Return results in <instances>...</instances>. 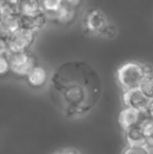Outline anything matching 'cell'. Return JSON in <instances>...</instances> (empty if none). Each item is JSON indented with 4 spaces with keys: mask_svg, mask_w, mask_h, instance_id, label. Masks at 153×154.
I'll use <instances>...</instances> for the list:
<instances>
[{
    "mask_svg": "<svg viewBox=\"0 0 153 154\" xmlns=\"http://www.w3.org/2000/svg\"><path fill=\"white\" fill-rule=\"evenodd\" d=\"M102 81L90 64L72 60L59 65L50 77V97L54 104L69 119L90 112L102 94Z\"/></svg>",
    "mask_w": 153,
    "mask_h": 154,
    "instance_id": "obj_1",
    "label": "cell"
},
{
    "mask_svg": "<svg viewBox=\"0 0 153 154\" xmlns=\"http://www.w3.org/2000/svg\"><path fill=\"white\" fill-rule=\"evenodd\" d=\"M152 72L151 69L142 63L130 61L122 64L116 71V79L122 88L130 90L139 88L142 81L148 73Z\"/></svg>",
    "mask_w": 153,
    "mask_h": 154,
    "instance_id": "obj_2",
    "label": "cell"
},
{
    "mask_svg": "<svg viewBox=\"0 0 153 154\" xmlns=\"http://www.w3.org/2000/svg\"><path fill=\"white\" fill-rule=\"evenodd\" d=\"M6 57L10 62L11 72L19 78H25L29 72L36 66L37 59L29 51L6 53Z\"/></svg>",
    "mask_w": 153,
    "mask_h": 154,
    "instance_id": "obj_3",
    "label": "cell"
},
{
    "mask_svg": "<svg viewBox=\"0 0 153 154\" xmlns=\"http://www.w3.org/2000/svg\"><path fill=\"white\" fill-rule=\"evenodd\" d=\"M36 39L35 32L25 29H18L17 31L6 37L8 40V51H26L31 48Z\"/></svg>",
    "mask_w": 153,
    "mask_h": 154,
    "instance_id": "obj_4",
    "label": "cell"
},
{
    "mask_svg": "<svg viewBox=\"0 0 153 154\" xmlns=\"http://www.w3.org/2000/svg\"><path fill=\"white\" fill-rule=\"evenodd\" d=\"M108 22L106 15L100 8H90L83 19V29L89 36H99L100 32Z\"/></svg>",
    "mask_w": 153,
    "mask_h": 154,
    "instance_id": "obj_5",
    "label": "cell"
},
{
    "mask_svg": "<svg viewBox=\"0 0 153 154\" xmlns=\"http://www.w3.org/2000/svg\"><path fill=\"white\" fill-rule=\"evenodd\" d=\"M149 118L146 112V110L135 109L132 107H127L122 110L118 116V122L120 125L124 130H128L130 128L139 126Z\"/></svg>",
    "mask_w": 153,
    "mask_h": 154,
    "instance_id": "obj_6",
    "label": "cell"
},
{
    "mask_svg": "<svg viewBox=\"0 0 153 154\" xmlns=\"http://www.w3.org/2000/svg\"><path fill=\"white\" fill-rule=\"evenodd\" d=\"M123 100H124V103L127 107H132L139 110L147 109L148 105H149L150 101H151L141 91L139 88L125 90Z\"/></svg>",
    "mask_w": 153,
    "mask_h": 154,
    "instance_id": "obj_7",
    "label": "cell"
},
{
    "mask_svg": "<svg viewBox=\"0 0 153 154\" xmlns=\"http://www.w3.org/2000/svg\"><path fill=\"white\" fill-rule=\"evenodd\" d=\"M47 16L43 11L37 13L35 15H24L21 14L19 16V25L21 29H29V31L36 32L43 27L46 23Z\"/></svg>",
    "mask_w": 153,
    "mask_h": 154,
    "instance_id": "obj_8",
    "label": "cell"
},
{
    "mask_svg": "<svg viewBox=\"0 0 153 154\" xmlns=\"http://www.w3.org/2000/svg\"><path fill=\"white\" fill-rule=\"evenodd\" d=\"M25 79H26V82L29 85V87L39 89V88H42L46 84L47 80H48V73H47V70L43 66L36 65L29 71V75L25 77Z\"/></svg>",
    "mask_w": 153,
    "mask_h": 154,
    "instance_id": "obj_9",
    "label": "cell"
},
{
    "mask_svg": "<svg viewBox=\"0 0 153 154\" xmlns=\"http://www.w3.org/2000/svg\"><path fill=\"white\" fill-rule=\"evenodd\" d=\"M55 20L60 24H69L76 19L77 16V8L68 5L66 3H62L61 6L53 14Z\"/></svg>",
    "mask_w": 153,
    "mask_h": 154,
    "instance_id": "obj_10",
    "label": "cell"
},
{
    "mask_svg": "<svg viewBox=\"0 0 153 154\" xmlns=\"http://www.w3.org/2000/svg\"><path fill=\"white\" fill-rule=\"evenodd\" d=\"M126 136L129 145H143V146L146 145L145 136H144L143 129H142V124L139 126L126 130Z\"/></svg>",
    "mask_w": 153,
    "mask_h": 154,
    "instance_id": "obj_11",
    "label": "cell"
},
{
    "mask_svg": "<svg viewBox=\"0 0 153 154\" xmlns=\"http://www.w3.org/2000/svg\"><path fill=\"white\" fill-rule=\"evenodd\" d=\"M141 91L146 95L149 100H153V73L150 72L144 78L139 85Z\"/></svg>",
    "mask_w": 153,
    "mask_h": 154,
    "instance_id": "obj_12",
    "label": "cell"
},
{
    "mask_svg": "<svg viewBox=\"0 0 153 154\" xmlns=\"http://www.w3.org/2000/svg\"><path fill=\"white\" fill-rule=\"evenodd\" d=\"M142 129H143V133L144 136H145L146 146L153 148V120L148 118L142 124Z\"/></svg>",
    "mask_w": 153,
    "mask_h": 154,
    "instance_id": "obj_13",
    "label": "cell"
},
{
    "mask_svg": "<svg viewBox=\"0 0 153 154\" xmlns=\"http://www.w3.org/2000/svg\"><path fill=\"white\" fill-rule=\"evenodd\" d=\"M40 3L42 11L46 14V16H48L53 15L61 6L63 0H40Z\"/></svg>",
    "mask_w": 153,
    "mask_h": 154,
    "instance_id": "obj_14",
    "label": "cell"
},
{
    "mask_svg": "<svg viewBox=\"0 0 153 154\" xmlns=\"http://www.w3.org/2000/svg\"><path fill=\"white\" fill-rule=\"evenodd\" d=\"M118 34V29H116V25L112 22H107L105 24V26L102 29V31L100 32L99 36L103 37V38H107V39H112L115 38Z\"/></svg>",
    "mask_w": 153,
    "mask_h": 154,
    "instance_id": "obj_15",
    "label": "cell"
},
{
    "mask_svg": "<svg viewBox=\"0 0 153 154\" xmlns=\"http://www.w3.org/2000/svg\"><path fill=\"white\" fill-rule=\"evenodd\" d=\"M122 154H149V152L143 145H129Z\"/></svg>",
    "mask_w": 153,
    "mask_h": 154,
    "instance_id": "obj_16",
    "label": "cell"
},
{
    "mask_svg": "<svg viewBox=\"0 0 153 154\" xmlns=\"http://www.w3.org/2000/svg\"><path fill=\"white\" fill-rule=\"evenodd\" d=\"M11 72V66L6 55L0 56V77L8 75Z\"/></svg>",
    "mask_w": 153,
    "mask_h": 154,
    "instance_id": "obj_17",
    "label": "cell"
},
{
    "mask_svg": "<svg viewBox=\"0 0 153 154\" xmlns=\"http://www.w3.org/2000/svg\"><path fill=\"white\" fill-rule=\"evenodd\" d=\"M8 53V40L6 37L0 35V56L6 55Z\"/></svg>",
    "mask_w": 153,
    "mask_h": 154,
    "instance_id": "obj_18",
    "label": "cell"
},
{
    "mask_svg": "<svg viewBox=\"0 0 153 154\" xmlns=\"http://www.w3.org/2000/svg\"><path fill=\"white\" fill-rule=\"evenodd\" d=\"M54 154H81L78 150L72 148H66V149H62L60 151H57Z\"/></svg>",
    "mask_w": 153,
    "mask_h": 154,
    "instance_id": "obj_19",
    "label": "cell"
},
{
    "mask_svg": "<svg viewBox=\"0 0 153 154\" xmlns=\"http://www.w3.org/2000/svg\"><path fill=\"white\" fill-rule=\"evenodd\" d=\"M82 1H83V0H63L64 3L68 4V5L72 6V8H78L81 5Z\"/></svg>",
    "mask_w": 153,
    "mask_h": 154,
    "instance_id": "obj_20",
    "label": "cell"
},
{
    "mask_svg": "<svg viewBox=\"0 0 153 154\" xmlns=\"http://www.w3.org/2000/svg\"><path fill=\"white\" fill-rule=\"evenodd\" d=\"M146 112H147L148 116H149L151 120H153V100L150 101L149 105H148L147 109H146Z\"/></svg>",
    "mask_w": 153,
    "mask_h": 154,
    "instance_id": "obj_21",
    "label": "cell"
}]
</instances>
